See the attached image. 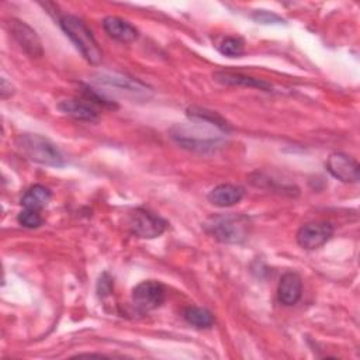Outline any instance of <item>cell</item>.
<instances>
[{
  "instance_id": "obj_1",
  "label": "cell",
  "mask_w": 360,
  "mask_h": 360,
  "mask_svg": "<svg viewBox=\"0 0 360 360\" xmlns=\"http://www.w3.org/2000/svg\"><path fill=\"white\" fill-rule=\"evenodd\" d=\"M18 152L28 160L52 167H60L65 165V159L60 150L46 138L38 134H21L15 139Z\"/></svg>"
},
{
  "instance_id": "obj_2",
  "label": "cell",
  "mask_w": 360,
  "mask_h": 360,
  "mask_svg": "<svg viewBox=\"0 0 360 360\" xmlns=\"http://www.w3.org/2000/svg\"><path fill=\"white\" fill-rule=\"evenodd\" d=\"M59 25L89 63L98 65L101 62L103 52L90 28L80 18L65 14L59 18Z\"/></svg>"
},
{
  "instance_id": "obj_3",
  "label": "cell",
  "mask_w": 360,
  "mask_h": 360,
  "mask_svg": "<svg viewBox=\"0 0 360 360\" xmlns=\"http://www.w3.org/2000/svg\"><path fill=\"white\" fill-rule=\"evenodd\" d=\"M194 121V120H193ZM198 125L193 127H184V125H177L172 129V136L173 139L181 145L186 149L190 150H197V152H207L215 149L219 142L222 141L221 129L218 128H210L212 127L207 122L197 121Z\"/></svg>"
},
{
  "instance_id": "obj_4",
  "label": "cell",
  "mask_w": 360,
  "mask_h": 360,
  "mask_svg": "<svg viewBox=\"0 0 360 360\" xmlns=\"http://www.w3.org/2000/svg\"><path fill=\"white\" fill-rule=\"evenodd\" d=\"M205 231L222 243H242L250 232V219L242 214H228L210 218Z\"/></svg>"
},
{
  "instance_id": "obj_5",
  "label": "cell",
  "mask_w": 360,
  "mask_h": 360,
  "mask_svg": "<svg viewBox=\"0 0 360 360\" xmlns=\"http://www.w3.org/2000/svg\"><path fill=\"white\" fill-rule=\"evenodd\" d=\"M166 226L167 222L162 217L145 208L134 210L128 218L129 232L142 239L160 236L166 231Z\"/></svg>"
},
{
  "instance_id": "obj_6",
  "label": "cell",
  "mask_w": 360,
  "mask_h": 360,
  "mask_svg": "<svg viewBox=\"0 0 360 360\" xmlns=\"http://www.w3.org/2000/svg\"><path fill=\"white\" fill-rule=\"evenodd\" d=\"M165 285L156 280L141 281L132 290V304L142 314L159 308L165 302Z\"/></svg>"
},
{
  "instance_id": "obj_7",
  "label": "cell",
  "mask_w": 360,
  "mask_h": 360,
  "mask_svg": "<svg viewBox=\"0 0 360 360\" xmlns=\"http://www.w3.org/2000/svg\"><path fill=\"white\" fill-rule=\"evenodd\" d=\"M333 235L330 222H309L302 225L297 232V243L307 250H314L325 245Z\"/></svg>"
},
{
  "instance_id": "obj_8",
  "label": "cell",
  "mask_w": 360,
  "mask_h": 360,
  "mask_svg": "<svg viewBox=\"0 0 360 360\" xmlns=\"http://www.w3.org/2000/svg\"><path fill=\"white\" fill-rule=\"evenodd\" d=\"M326 169L335 179L343 183H357L360 177L359 163L342 152L329 155L326 160Z\"/></svg>"
},
{
  "instance_id": "obj_9",
  "label": "cell",
  "mask_w": 360,
  "mask_h": 360,
  "mask_svg": "<svg viewBox=\"0 0 360 360\" xmlns=\"http://www.w3.org/2000/svg\"><path fill=\"white\" fill-rule=\"evenodd\" d=\"M10 32L21 49L31 58H38L42 55V44L38 34L24 21L13 20L10 21Z\"/></svg>"
},
{
  "instance_id": "obj_10",
  "label": "cell",
  "mask_w": 360,
  "mask_h": 360,
  "mask_svg": "<svg viewBox=\"0 0 360 360\" xmlns=\"http://www.w3.org/2000/svg\"><path fill=\"white\" fill-rule=\"evenodd\" d=\"M96 82L101 83V84L115 87V89L125 90L127 93L135 94L136 97L138 96H146L148 97V93L150 91V89L145 83H142L141 80L134 79V77H128V76H124V75H118V73H101V75L97 76Z\"/></svg>"
},
{
  "instance_id": "obj_11",
  "label": "cell",
  "mask_w": 360,
  "mask_h": 360,
  "mask_svg": "<svg viewBox=\"0 0 360 360\" xmlns=\"http://www.w3.org/2000/svg\"><path fill=\"white\" fill-rule=\"evenodd\" d=\"M301 294H302L301 277L294 271H288L283 274L277 287V295L280 302L287 307L295 305L300 301Z\"/></svg>"
},
{
  "instance_id": "obj_12",
  "label": "cell",
  "mask_w": 360,
  "mask_h": 360,
  "mask_svg": "<svg viewBox=\"0 0 360 360\" xmlns=\"http://www.w3.org/2000/svg\"><path fill=\"white\" fill-rule=\"evenodd\" d=\"M58 108L80 121H94L98 117V107L86 98H69L58 104Z\"/></svg>"
},
{
  "instance_id": "obj_13",
  "label": "cell",
  "mask_w": 360,
  "mask_h": 360,
  "mask_svg": "<svg viewBox=\"0 0 360 360\" xmlns=\"http://www.w3.org/2000/svg\"><path fill=\"white\" fill-rule=\"evenodd\" d=\"M103 28L108 34V37L118 42L128 44L138 38V30L131 22L115 15L105 17L103 20Z\"/></svg>"
},
{
  "instance_id": "obj_14",
  "label": "cell",
  "mask_w": 360,
  "mask_h": 360,
  "mask_svg": "<svg viewBox=\"0 0 360 360\" xmlns=\"http://www.w3.org/2000/svg\"><path fill=\"white\" fill-rule=\"evenodd\" d=\"M243 194H245V191L242 187L229 184V183H224V184L214 187L208 193L207 198L215 207L226 208V207H232V205L238 204L243 198Z\"/></svg>"
},
{
  "instance_id": "obj_15",
  "label": "cell",
  "mask_w": 360,
  "mask_h": 360,
  "mask_svg": "<svg viewBox=\"0 0 360 360\" xmlns=\"http://www.w3.org/2000/svg\"><path fill=\"white\" fill-rule=\"evenodd\" d=\"M212 79L221 84L228 86H243V87H255L260 90H270L271 84L266 80L256 79L243 73H235V72H215L212 75Z\"/></svg>"
},
{
  "instance_id": "obj_16",
  "label": "cell",
  "mask_w": 360,
  "mask_h": 360,
  "mask_svg": "<svg viewBox=\"0 0 360 360\" xmlns=\"http://www.w3.org/2000/svg\"><path fill=\"white\" fill-rule=\"evenodd\" d=\"M51 190L45 186L41 184H35L32 187H30L21 197L20 202L24 208L27 210H35V211H41L42 208H45L48 205V202L51 201Z\"/></svg>"
},
{
  "instance_id": "obj_17",
  "label": "cell",
  "mask_w": 360,
  "mask_h": 360,
  "mask_svg": "<svg viewBox=\"0 0 360 360\" xmlns=\"http://www.w3.org/2000/svg\"><path fill=\"white\" fill-rule=\"evenodd\" d=\"M187 115L194 120V121H202L207 122L218 129H221L222 132H228L231 129L229 124L215 111L207 110V108H201V107H190L187 108Z\"/></svg>"
},
{
  "instance_id": "obj_18",
  "label": "cell",
  "mask_w": 360,
  "mask_h": 360,
  "mask_svg": "<svg viewBox=\"0 0 360 360\" xmlns=\"http://www.w3.org/2000/svg\"><path fill=\"white\" fill-rule=\"evenodd\" d=\"M183 316L187 323H190L191 326L198 328V329L210 328L214 323V316H212L211 311H208L207 308H202V307H197V305L187 307L183 312Z\"/></svg>"
},
{
  "instance_id": "obj_19",
  "label": "cell",
  "mask_w": 360,
  "mask_h": 360,
  "mask_svg": "<svg viewBox=\"0 0 360 360\" xmlns=\"http://www.w3.org/2000/svg\"><path fill=\"white\" fill-rule=\"evenodd\" d=\"M218 51L229 58H238L245 52V44L239 37H225L218 44Z\"/></svg>"
},
{
  "instance_id": "obj_20",
  "label": "cell",
  "mask_w": 360,
  "mask_h": 360,
  "mask_svg": "<svg viewBox=\"0 0 360 360\" xmlns=\"http://www.w3.org/2000/svg\"><path fill=\"white\" fill-rule=\"evenodd\" d=\"M18 224L24 228H28V229H34V228H38L42 225L44 219L41 217V211H35V210H27L24 208L18 217Z\"/></svg>"
},
{
  "instance_id": "obj_21",
  "label": "cell",
  "mask_w": 360,
  "mask_h": 360,
  "mask_svg": "<svg viewBox=\"0 0 360 360\" xmlns=\"http://www.w3.org/2000/svg\"><path fill=\"white\" fill-rule=\"evenodd\" d=\"M253 20H256L257 22H262V24H278V22H283V18L271 11H267V10H256L253 13Z\"/></svg>"
},
{
  "instance_id": "obj_22",
  "label": "cell",
  "mask_w": 360,
  "mask_h": 360,
  "mask_svg": "<svg viewBox=\"0 0 360 360\" xmlns=\"http://www.w3.org/2000/svg\"><path fill=\"white\" fill-rule=\"evenodd\" d=\"M97 291H98V295H101V297H104L112 291V280L107 273H104L100 277L98 284H97Z\"/></svg>"
},
{
  "instance_id": "obj_23",
  "label": "cell",
  "mask_w": 360,
  "mask_h": 360,
  "mask_svg": "<svg viewBox=\"0 0 360 360\" xmlns=\"http://www.w3.org/2000/svg\"><path fill=\"white\" fill-rule=\"evenodd\" d=\"M13 87L10 86V87H7V80L3 77L1 79V98H7V97H10L11 94H13Z\"/></svg>"
}]
</instances>
